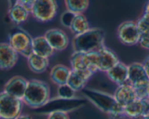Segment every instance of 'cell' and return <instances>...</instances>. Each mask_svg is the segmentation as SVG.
Returning <instances> with one entry per match:
<instances>
[{"label": "cell", "instance_id": "obj_23", "mask_svg": "<svg viewBox=\"0 0 149 119\" xmlns=\"http://www.w3.org/2000/svg\"><path fill=\"white\" fill-rule=\"evenodd\" d=\"M90 28V23L85 15L83 14L76 15L71 23L69 29L74 36H78Z\"/></svg>", "mask_w": 149, "mask_h": 119}, {"label": "cell", "instance_id": "obj_35", "mask_svg": "<svg viewBox=\"0 0 149 119\" xmlns=\"http://www.w3.org/2000/svg\"><path fill=\"white\" fill-rule=\"evenodd\" d=\"M138 119H149V114L146 115V116H144L143 117L141 118H138Z\"/></svg>", "mask_w": 149, "mask_h": 119}, {"label": "cell", "instance_id": "obj_17", "mask_svg": "<svg viewBox=\"0 0 149 119\" xmlns=\"http://www.w3.org/2000/svg\"><path fill=\"white\" fill-rule=\"evenodd\" d=\"M113 97L122 107H125L135 100H137L136 94L132 85L128 84L118 86L114 91Z\"/></svg>", "mask_w": 149, "mask_h": 119}, {"label": "cell", "instance_id": "obj_20", "mask_svg": "<svg viewBox=\"0 0 149 119\" xmlns=\"http://www.w3.org/2000/svg\"><path fill=\"white\" fill-rule=\"evenodd\" d=\"M71 69L63 64L54 65L49 72V77L52 82L59 86L67 84L71 74Z\"/></svg>", "mask_w": 149, "mask_h": 119}, {"label": "cell", "instance_id": "obj_31", "mask_svg": "<svg viewBox=\"0 0 149 119\" xmlns=\"http://www.w3.org/2000/svg\"><path fill=\"white\" fill-rule=\"evenodd\" d=\"M143 64L144 68H145V71L146 72L147 76H148V79H149V56L147 57L146 59L144 60V62H143Z\"/></svg>", "mask_w": 149, "mask_h": 119}, {"label": "cell", "instance_id": "obj_27", "mask_svg": "<svg viewBox=\"0 0 149 119\" xmlns=\"http://www.w3.org/2000/svg\"><path fill=\"white\" fill-rule=\"evenodd\" d=\"M141 35L149 34V16L143 14L136 21Z\"/></svg>", "mask_w": 149, "mask_h": 119}, {"label": "cell", "instance_id": "obj_10", "mask_svg": "<svg viewBox=\"0 0 149 119\" xmlns=\"http://www.w3.org/2000/svg\"><path fill=\"white\" fill-rule=\"evenodd\" d=\"M54 51L61 52L67 49L69 44V37L63 30L53 28L47 30L44 34Z\"/></svg>", "mask_w": 149, "mask_h": 119}, {"label": "cell", "instance_id": "obj_3", "mask_svg": "<svg viewBox=\"0 0 149 119\" xmlns=\"http://www.w3.org/2000/svg\"><path fill=\"white\" fill-rule=\"evenodd\" d=\"M106 33L100 28H90L87 31L74 36L72 40L74 52H90L97 51L104 46Z\"/></svg>", "mask_w": 149, "mask_h": 119}, {"label": "cell", "instance_id": "obj_22", "mask_svg": "<svg viewBox=\"0 0 149 119\" xmlns=\"http://www.w3.org/2000/svg\"><path fill=\"white\" fill-rule=\"evenodd\" d=\"M27 63L31 71L39 74L47 71L49 67V58L42 57L33 53L27 58Z\"/></svg>", "mask_w": 149, "mask_h": 119}, {"label": "cell", "instance_id": "obj_36", "mask_svg": "<svg viewBox=\"0 0 149 119\" xmlns=\"http://www.w3.org/2000/svg\"><path fill=\"white\" fill-rule=\"evenodd\" d=\"M0 119H1V118H0Z\"/></svg>", "mask_w": 149, "mask_h": 119}, {"label": "cell", "instance_id": "obj_34", "mask_svg": "<svg viewBox=\"0 0 149 119\" xmlns=\"http://www.w3.org/2000/svg\"><path fill=\"white\" fill-rule=\"evenodd\" d=\"M143 14L149 16V1L146 3L145 6V10H144Z\"/></svg>", "mask_w": 149, "mask_h": 119}, {"label": "cell", "instance_id": "obj_9", "mask_svg": "<svg viewBox=\"0 0 149 119\" xmlns=\"http://www.w3.org/2000/svg\"><path fill=\"white\" fill-rule=\"evenodd\" d=\"M116 36L119 42L126 46H133L139 44L141 33L136 21L126 20L118 26Z\"/></svg>", "mask_w": 149, "mask_h": 119}, {"label": "cell", "instance_id": "obj_8", "mask_svg": "<svg viewBox=\"0 0 149 119\" xmlns=\"http://www.w3.org/2000/svg\"><path fill=\"white\" fill-rule=\"evenodd\" d=\"M58 4L53 0H36L33 2L31 14L36 20L42 23L49 22L55 17Z\"/></svg>", "mask_w": 149, "mask_h": 119}, {"label": "cell", "instance_id": "obj_18", "mask_svg": "<svg viewBox=\"0 0 149 119\" xmlns=\"http://www.w3.org/2000/svg\"><path fill=\"white\" fill-rule=\"evenodd\" d=\"M108 78L118 86L128 84V65L119 61L106 73Z\"/></svg>", "mask_w": 149, "mask_h": 119}, {"label": "cell", "instance_id": "obj_7", "mask_svg": "<svg viewBox=\"0 0 149 119\" xmlns=\"http://www.w3.org/2000/svg\"><path fill=\"white\" fill-rule=\"evenodd\" d=\"M23 101L4 91L0 92V118L15 119L22 114Z\"/></svg>", "mask_w": 149, "mask_h": 119}, {"label": "cell", "instance_id": "obj_19", "mask_svg": "<svg viewBox=\"0 0 149 119\" xmlns=\"http://www.w3.org/2000/svg\"><path fill=\"white\" fill-rule=\"evenodd\" d=\"M31 12L21 4L20 1L13 3L8 10L10 20L16 25H20L26 22L29 18Z\"/></svg>", "mask_w": 149, "mask_h": 119}, {"label": "cell", "instance_id": "obj_16", "mask_svg": "<svg viewBox=\"0 0 149 119\" xmlns=\"http://www.w3.org/2000/svg\"><path fill=\"white\" fill-rule=\"evenodd\" d=\"M149 79L143 64L134 62L128 65V83L132 86L148 82Z\"/></svg>", "mask_w": 149, "mask_h": 119}, {"label": "cell", "instance_id": "obj_2", "mask_svg": "<svg viewBox=\"0 0 149 119\" xmlns=\"http://www.w3.org/2000/svg\"><path fill=\"white\" fill-rule=\"evenodd\" d=\"M81 92L87 101L91 102L99 110L109 116L124 115V107L116 102L112 94L90 88H84Z\"/></svg>", "mask_w": 149, "mask_h": 119}, {"label": "cell", "instance_id": "obj_25", "mask_svg": "<svg viewBox=\"0 0 149 119\" xmlns=\"http://www.w3.org/2000/svg\"><path fill=\"white\" fill-rule=\"evenodd\" d=\"M57 97L63 99H74L76 98V91L68 84L59 86L57 89Z\"/></svg>", "mask_w": 149, "mask_h": 119}, {"label": "cell", "instance_id": "obj_13", "mask_svg": "<svg viewBox=\"0 0 149 119\" xmlns=\"http://www.w3.org/2000/svg\"><path fill=\"white\" fill-rule=\"evenodd\" d=\"M18 61V54L13 49L8 42L0 43V69H12Z\"/></svg>", "mask_w": 149, "mask_h": 119}, {"label": "cell", "instance_id": "obj_30", "mask_svg": "<svg viewBox=\"0 0 149 119\" xmlns=\"http://www.w3.org/2000/svg\"><path fill=\"white\" fill-rule=\"evenodd\" d=\"M139 44L143 49L149 50V34L141 35Z\"/></svg>", "mask_w": 149, "mask_h": 119}, {"label": "cell", "instance_id": "obj_21", "mask_svg": "<svg viewBox=\"0 0 149 119\" xmlns=\"http://www.w3.org/2000/svg\"><path fill=\"white\" fill-rule=\"evenodd\" d=\"M54 49L47 42L45 36L33 38V53L45 58H49L53 55Z\"/></svg>", "mask_w": 149, "mask_h": 119}, {"label": "cell", "instance_id": "obj_6", "mask_svg": "<svg viewBox=\"0 0 149 119\" xmlns=\"http://www.w3.org/2000/svg\"><path fill=\"white\" fill-rule=\"evenodd\" d=\"M71 70L90 71L92 73L98 71L97 51L90 52H73L70 57Z\"/></svg>", "mask_w": 149, "mask_h": 119}, {"label": "cell", "instance_id": "obj_26", "mask_svg": "<svg viewBox=\"0 0 149 119\" xmlns=\"http://www.w3.org/2000/svg\"><path fill=\"white\" fill-rule=\"evenodd\" d=\"M132 87L135 91L137 99L146 100L149 98V81Z\"/></svg>", "mask_w": 149, "mask_h": 119}, {"label": "cell", "instance_id": "obj_33", "mask_svg": "<svg viewBox=\"0 0 149 119\" xmlns=\"http://www.w3.org/2000/svg\"><path fill=\"white\" fill-rule=\"evenodd\" d=\"M109 119H125L124 115H114V116H109Z\"/></svg>", "mask_w": 149, "mask_h": 119}, {"label": "cell", "instance_id": "obj_15", "mask_svg": "<svg viewBox=\"0 0 149 119\" xmlns=\"http://www.w3.org/2000/svg\"><path fill=\"white\" fill-rule=\"evenodd\" d=\"M90 71H78L71 70L67 84L77 92L82 91L85 88L87 82L93 75Z\"/></svg>", "mask_w": 149, "mask_h": 119}, {"label": "cell", "instance_id": "obj_12", "mask_svg": "<svg viewBox=\"0 0 149 119\" xmlns=\"http://www.w3.org/2000/svg\"><path fill=\"white\" fill-rule=\"evenodd\" d=\"M29 80L20 75H15L10 78L4 86L3 91L10 95L23 100L27 88Z\"/></svg>", "mask_w": 149, "mask_h": 119}, {"label": "cell", "instance_id": "obj_5", "mask_svg": "<svg viewBox=\"0 0 149 119\" xmlns=\"http://www.w3.org/2000/svg\"><path fill=\"white\" fill-rule=\"evenodd\" d=\"M9 44L17 54L28 58L33 54V38L26 30L18 28L9 36Z\"/></svg>", "mask_w": 149, "mask_h": 119}, {"label": "cell", "instance_id": "obj_29", "mask_svg": "<svg viewBox=\"0 0 149 119\" xmlns=\"http://www.w3.org/2000/svg\"><path fill=\"white\" fill-rule=\"evenodd\" d=\"M47 119H70L68 113L63 112H54L47 116Z\"/></svg>", "mask_w": 149, "mask_h": 119}, {"label": "cell", "instance_id": "obj_14", "mask_svg": "<svg viewBox=\"0 0 149 119\" xmlns=\"http://www.w3.org/2000/svg\"><path fill=\"white\" fill-rule=\"evenodd\" d=\"M149 114V98L135 100L124 107V116L130 119H138Z\"/></svg>", "mask_w": 149, "mask_h": 119}, {"label": "cell", "instance_id": "obj_24", "mask_svg": "<svg viewBox=\"0 0 149 119\" xmlns=\"http://www.w3.org/2000/svg\"><path fill=\"white\" fill-rule=\"evenodd\" d=\"M65 5L66 10L74 13L75 15L83 14L88 9L90 1L82 0V1H74L67 0L65 1Z\"/></svg>", "mask_w": 149, "mask_h": 119}, {"label": "cell", "instance_id": "obj_11", "mask_svg": "<svg viewBox=\"0 0 149 119\" xmlns=\"http://www.w3.org/2000/svg\"><path fill=\"white\" fill-rule=\"evenodd\" d=\"M98 71L107 73L119 62L116 52L106 46H103L97 51Z\"/></svg>", "mask_w": 149, "mask_h": 119}, {"label": "cell", "instance_id": "obj_1", "mask_svg": "<svg viewBox=\"0 0 149 119\" xmlns=\"http://www.w3.org/2000/svg\"><path fill=\"white\" fill-rule=\"evenodd\" d=\"M50 86L39 79L29 80L23 102L34 110L43 107L50 100Z\"/></svg>", "mask_w": 149, "mask_h": 119}, {"label": "cell", "instance_id": "obj_4", "mask_svg": "<svg viewBox=\"0 0 149 119\" xmlns=\"http://www.w3.org/2000/svg\"><path fill=\"white\" fill-rule=\"evenodd\" d=\"M87 102L85 98L76 97L74 99H63L61 97H54L50 99L47 103L43 107L36 109V113L39 115L48 116L54 112L71 113L79 110Z\"/></svg>", "mask_w": 149, "mask_h": 119}, {"label": "cell", "instance_id": "obj_32", "mask_svg": "<svg viewBox=\"0 0 149 119\" xmlns=\"http://www.w3.org/2000/svg\"><path fill=\"white\" fill-rule=\"evenodd\" d=\"M15 119H33V118L28 114H20L18 117L16 118Z\"/></svg>", "mask_w": 149, "mask_h": 119}, {"label": "cell", "instance_id": "obj_28", "mask_svg": "<svg viewBox=\"0 0 149 119\" xmlns=\"http://www.w3.org/2000/svg\"><path fill=\"white\" fill-rule=\"evenodd\" d=\"M76 15L74 14V13L71 12L65 11L61 15V24L63 25L65 27L69 28L70 26H71V23L72 22L73 19H74V16Z\"/></svg>", "mask_w": 149, "mask_h": 119}]
</instances>
